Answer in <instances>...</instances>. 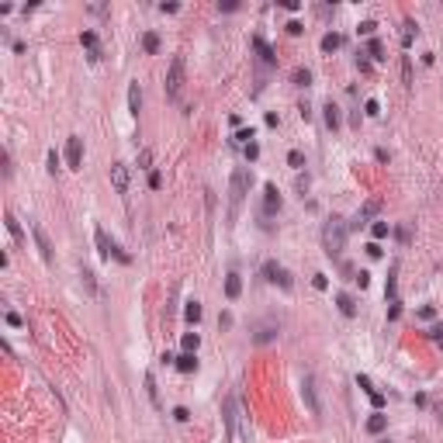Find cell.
Segmentation results:
<instances>
[{"instance_id":"obj_1","label":"cell","mask_w":443,"mask_h":443,"mask_svg":"<svg viewBox=\"0 0 443 443\" xmlns=\"http://www.w3.org/2000/svg\"><path fill=\"white\" fill-rule=\"evenodd\" d=\"M346 232H350V225H346L343 218H329V222H326V229H322V246H326V253H329L333 260H339V256H343Z\"/></svg>"},{"instance_id":"obj_2","label":"cell","mask_w":443,"mask_h":443,"mask_svg":"<svg viewBox=\"0 0 443 443\" xmlns=\"http://www.w3.org/2000/svg\"><path fill=\"white\" fill-rule=\"evenodd\" d=\"M250 184H253V173L250 170H232V180H229V215H235V208L243 205V197L250 194Z\"/></svg>"},{"instance_id":"obj_3","label":"cell","mask_w":443,"mask_h":443,"mask_svg":"<svg viewBox=\"0 0 443 443\" xmlns=\"http://www.w3.org/2000/svg\"><path fill=\"white\" fill-rule=\"evenodd\" d=\"M184 90V56H173L170 59V69H167V97L177 101Z\"/></svg>"},{"instance_id":"obj_4","label":"cell","mask_w":443,"mask_h":443,"mask_svg":"<svg viewBox=\"0 0 443 443\" xmlns=\"http://www.w3.org/2000/svg\"><path fill=\"white\" fill-rule=\"evenodd\" d=\"M94 239H97V250H101V256H104V260H111V256H114V260L128 263V253H125L122 246H118L114 239H107V232H104V229H94Z\"/></svg>"},{"instance_id":"obj_5","label":"cell","mask_w":443,"mask_h":443,"mask_svg":"<svg viewBox=\"0 0 443 443\" xmlns=\"http://www.w3.org/2000/svg\"><path fill=\"white\" fill-rule=\"evenodd\" d=\"M263 277L270 280V284H280L284 291L291 288V274H288L284 267H280V263H274V260H267V263H263Z\"/></svg>"},{"instance_id":"obj_6","label":"cell","mask_w":443,"mask_h":443,"mask_svg":"<svg viewBox=\"0 0 443 443\" xmlns=\"http://www.w3.org/2000/svg\"><path fill=\"white\" fill-rule=\"evenodd\" d=\"M80 163H84V139L69 135L66 139V167L69 170H80Z\"/></svg>"},{"instance_id":"obj_7","label":"cell","mask_w":443,"mask_h":443,"mask_svg":"<svg viewBox=\"0 0 443 443\" xmlns=\"http://www.w3.org/2000/svg\"><path fill=\"white\" fill-rule=\"evenodd\" d=\"M301 395H305V405H308V412H312V416H322L318 395H315V378H312V374H305V381H301Z\"/></svg>"},{"instance_id":"obj_8","label":"cell","mask_w":443,"mask_h":443,"mask_svg":"<svg viewBox=\"0 0 443 443\" xmlns=\"http://www.w3.org/2000/svg\"><path fill=\"white\" fill-rule=\"evenodd\" d=\"M378 211H381V201H378V197H371V201H367V205H364V208H360V211L353 215V222H350V229H364V225H367V222H371V218H374Z\"/></svg>"},{"instance_id":"obj_9","label":"cell","mask_w":443,"mask_h":443,"mask_svg":"<svg viewBox=\"0 0 443 443\" xmlns=\"http://www.w3.org/2000/svg\"><path fill=\"white\" fill-rule=\"evenodd\" d=\"M31 235H35V243H38V253H42V260H45V263H52V243H49L45 229L35 222V225H31Z\"/></svg>"},{"instance_id":"obj_10","label":"cell","mask_w":443,"mask_h":443,"mask_svg":"<svg viewBox=\"0 0 443 443\" xmlns=\"http://www.w3.org/2000/svg\"><path fill=\"white\" fill-rule=\"evenodd\" d=\"M222 416H225V436L235 440V398L232 395L222 401Z\"/></svg>"},{"instance_id":"obj_11","label":"cell","mask_w":443,"mask_h":443,"mask_svg":"<svg viewBox=\"0 0 443 443\" xmlns=\"http://www.w3.org/2000/svg\"><path fill=\"white\" fill-rule=\"evenodd\" d=\"M111 184H114L118 194L128 190V170H125V163H111Z\"/></svg>"},{"instance_id":"obj_12","label":"cell","mask_w":443,"mask_h":443,"mask_svg":"<svg viewBox=\"0 0 443 443\" xmlns=\"http://www.w3.org/2000/svg\"><path fill=\"white\" fill-rule=\"evenodd\" d=\"M357 384H360V388H364V391H367V398L374 401V409H381V405H384V398H381V391H374V384H371V378H367V374H360V378H357Z\"/></svg>"},{"instance_id":"obj_13","label":"cell","mask_w":443,"mask_h":443,"mask_svg":"<svg viewBox=\"0 0 443 443\" xmlns=\"http://www.w3.org/2000/svg\"><path fill=\"white\" fill-rule=\"evenodd\" d=\"M253 49H256V52H260V59H263V63H267V66H277V56H274V49H270V45H267V42H263V38H260V35H256V38H253Z\"/></svg>"},{"instance_id":"obj_14","label":"cell","mask_w":443,"mask_h":443,"mask_svg":"<svg viewBox=\"0 0 443 443\" xmlns=\"http://www.w3.org/2000/svg\"><path fill=\"white\" fill-rule=\"evenodd\" d=\"M4 222H7V232H11V239H14V246H24V232H21V222L7 211L4 215Z\"/></svg>"},{"instance_id":"obj_15","label":"cell","mask_w":443,"mask_h":443,"mask_svg":"<svg viewBox=\"0 0 443 443\" xmlns=\"http://www.w3.org/2000/svg\"><path fill=\"white\" fill-rule=\"evenodd\" d=\"M277 336V322H263V326L253 333V343H270Z\"/></svg>"},{"instance_id":"obj_16","label":"cell","mask_w":443,"mask_h":443,"mask_svg":"<svg viewBox=\"0 0 443 443\" xmlns=\"http://www.w3.org/2000/svg\"><path fill=\"white\" fill-rule=\"evenodd\" d=\"M239 291H243V280H239V274H229V277H225V298L235 301Z\"/></svg>"},{"instance_id":"obj_17","label":"cell","mask_w":443,"mask_h":443,"mask_svg":"<svg viewBox=\"0 0 443 443\" xmlns=\"http://www.w3.org/2000/svg\"><path fill=\"white\" fill-rule=\"evenodd\" d=\"M128 111H132V114H139V111H142V90H139V84H132V87H128Z\"/></svg>"},{"instance_id":"obj_18","label":"cell","mask_w":443,"mask_h":443,"mask_svg":"<svg viewBox=\"0 0 443 443\" xmlns=\"http://www.w3.org/2000/svg\"><path fill=\"white\" fill-rule=\"evenodd\" d=\"M336 305H339V312H343L346 318H353V315H357V301H353L350 295H336Z\"/></svg>"},{"instance_id":"obj_19","label":"cell","mask_w":443,"mask_h":443,"mask_svg":"<svg viewBox=\"0 0 443 443\" xmlns=\"http://www.w3.org/2000/svg\"><path fill=\"white\" fill-rule=\"evenodd\" d=\"M80 42H84V45L90 49V63H97V59H101V49H97V35H94V31H84V38H80Z\"/></svg>"},{"instance_id":"obj_20","label":"cell","mask_w":443,"mask_h":443,"mask_svg":"<svg viewBox=\"0 0 443 443\" xmlns=\"http://www.w3.org/2000/svg\"><path fill=\"white\" fill-rule=\"evenodd\" d=\"M263 194H267V215H274V211L280 208V194H277V187H274V184H267V190H263Z\"/></svg>"},{"instance_id":"obj_21","label":"cell","mask_w":443,"mask_h":443,"mask_svg":"<svg viewBox=\"0 0 443 443\" xmlns=\"http://www.w3.org/2000/svg\"><path fill=\"white\" fill-rule=\"evenodd\" d=\"M177 371H184V374L197 371V357H194V353H184V357H177Z\"/></svg>"},{"instance_id":"obj_22","label":"cell","mask_w":443,"mask_h":443,"mask_svg":"<svg viewBox=\"0 0 443 443\" xmlns=\"http://www.w3.org/2000/svg\"><path fill=\"white\" fill-rule=\"evenodd\" d=\"M322 111H326V125H329V128L336 132V128H339V107H336V104L329 101V104H326V107H322Z\"/></svg>"},{"instance_id":"obj_23","label":"cell","mask_w":443,"mask_h":443,"mask_svg":"<svg viewBox=\"0 0 443 443\" xmlns=\"http://www.w3.org/2000/svg\"><path fill=\"white\" fill-rule=\"evenodd\" d=\"M343 45V35H336V31H329L326 38H322V52H336Z\"/></svg>"},{"instance_id":"obj_24","label":"cell","mask_w":443,"mask_h":443,"mask_svg":"<svg viewBox=\"0 0 443 443\" xmlns=\"http://www.w3.org/2000/svg\"><path fill=\"white\" fill-rule=\"evenodd\" d=\"M384 426H388V419H384L381 412H374V416L367 419V433H374V436H378V433H384Z\"/></svg>"},{"instance_id":"obj_25","label":"cell","mask_w":443,"mask_h":443,"mask_svg":"<svg viewBox=\"0 0 443 443\" xmlns=\"http://www.w3.org/2000/svg\"><path fill=\"white\" fill-rule=\"evenodd\" d=\"M142 49H146L149 56L159 52V35H156V31H146V35H142Z\"/></svg>"},{"instance_id":"obj_26","label":"cell","mask_w":443,"mask_h":443,"mask_svg":"<svg viewBox=\"0 0 443 443\" xmlns=\"http://www.w3.org/2000/svg\"><path fill=\"white\" fill-rule=\"evenodd\" d=\"M184 318H187V322H201V301H187Z\"/></svg>"},{"instance_id":"obj_27","label":"cell","mask_w":443,"mask_h":443,"mask_svg":"<svg viewBox=\"0 0 443 443\" xmlns=\"http://www.w3.org/2000/svg\"><path fill=\"white\" fill-rule=\"evenodd\" d=\"M180 343H184V353H194V350H197V343H201V336H197V333H184V339H180Z\"/></svg>"},{"instance_id":"obj_28","label":"cell","mask_w":443,"mask_h":443,"mask_svg":"<svg viewBox=\"0 0 443 443\" xmlns=\"http://www.w3.org/2000/svg\"><path fill=\"white\" fill-rule=\"evenodd\" d=\"M367 56H371V59H384V45L378 42V38H371V42H367Z\"/></svg>"},{"instance_id":"obj_29","label":"cell","mask_w":443,"mask_h":443,"mask_svg":"<svg viewBox=\"0 0 443 443\" xmlns=\"http://www.w3.org/2000/svg\"><path fill=\"white\" fill-rule=\"evenodd\" d=\"M146 391H149V401L159 409V395H156V378H152V374H146Z\"/></svg>"},{"instance_id":"obj_30","label":"cell","mask_w":443,"mask_h":443,"mask_svg":"<svg viewBox=\"0 0 443 443\" xmlns=\"http://www.w3.org/2000/svg\"><path fill=\"white\" fill-rule=\"evenodd\" d=\"M250 139H253V128H243V132H235L232 146H250Z\"/></svg>"},{"instance_id":"obj_31","label":"cell","mask_w":443,"mask_h":443,"mask_svg":"<svg viewBox=\"0 0 443 443\" xmlns=\"http://www.w3.org/2000/svg\"><path fill=\"white\" fill-rule=\"evenodd\" d=\"M371 235H374V243H378V239H384V235H388V222H374V225H371Z\"/></svg>"},{"instance_id":"obj_32","label":"cell","mask_w":443,"mask_h":443,"mask_svg":"<svg viewBox=\"0 0 443 443\" xmlns=\"http://www.w3.org/2000/svg\"><path fill=\"white\" fill-rule=\"evenodd\" d=\"M295 84H298V87H308V84H312V73H308V69H295Z\"/></svg>"},{"instance_id":"obj_33","label":"cell","mask_w":443,"mask_h":443,"mask_svg":"<svg viewBox=\"0 0 443 443\" xmlns=\"http://www.w3.org/2000/svg\"><path fill=\"white\" fill-rule=\"evenodd\" d=\"M412 38H416V24H412V21H405V31H401V42H405V45H412Z\"/></svg>"},{"instance_id":"obj_34","label":"cell","mask_w":443,"mask_h":443,"mask_svg":"<svg viewBox=\"0 0 443 443\" xmlns=\"http://www.w3.org/2000/svg\"><path fill=\"white\" fill-rule=\"evenodd\" d=\"M288 163H291L295 170H301V167H305V156H301V152L295 149V152H288Z\"/></svg>"},{"instance_id":"obj_35","label":"cell","mask_w":443,"mask_h":443,"mask_svg":"<svg viewBox=\"0 0 443 443\" xmlns=\"http://www.w3.org/2000/svg\"><path fill=\"white\" fill-rule=\"evenodd\" d=\"M374 28H378L374 21H360L357 24V35H374Z\"/></svg>"},{"instance_id":"obj_36","label":"cell","mask_w":443,"mask_h":443,"mask_svg":"<svg viewBox=\"0 0 443 443\" xmlns=\"http://www.w3.org/2000/svg\"><path fill=\"white\" fill-rule=\"evenodd\" d=\"M80 277H84V288H87V291L94 295V291H97V284H94V274H90V270H84V274H80Z\"/></svg>"},{"instance_id":"obj_37","label":"cell","mask_w":443,"mask_h":443,"mask_svg":"<svg viewBox=\"0 0 443 443\" xmlns=\"http://www.w3.org/2000/svg\"><path fill=\"white\" fill-rule=\"evenodd\" d=\"M401 76H405V87H412V63L409 59L401 63Z\"/></svg>"},{"instance_id":"obj_38","label":"cell","mask_w":443,"mask_h":443,"mask_svg":"<svg viewBox=\"0 0 443 443\" xmlns=\"http://www.w3.org/2000/svg\"><path fill=\"white\" fill-rule=\"evenodd\" d=\"M149 163H152V152H149V149H142V152H139V167H142V170H149Z\"/></svg>"},{"instance_id":"obj_39","label":"cell","mask_w":443,"mask_h":443,"mask_svg":"<svg viewBox=\"0 0 443 443\" xmlns=\"http://www.w3.org/2000/svg\"><path fill=\"white\" fill-rule=\"evenodd\" d=\"M364 114H371V118H378V114H381V107H378V101H367V104H364Z\"/></svg>"},{"instance_id":"obj_40","label":"cell","mask_w":443,"mask_h":443,"mask_svg":"<svg viewBox=\"0 0 443 443\" xmlns=\"http://www.w3.org/2000/svg\"><path fill=\"white\" fill-rule=\"evenodd\" d=\"M173 419H177V422H187V419H190V412H187L184 405H177V409H173Z\"/></svg>"},{"instance_id":"obj_41","label":"cell","mask_w":443,"mask_h":443,"mask_svg":"<svg viewBox=\"0 0 443 443\" xmlns=\"http://www.w3.org/2000/svg\"><path fill=\"white\" fill-rule=\"evenodd\" d=\"M353 280H357V284H360V288H367V280H371V274H367V270H360V274H353Z\"/></svg>"},{"instance_id":"obj_42","label":"cell","mask_w":443,"mask_h":443,"mask_svg":"<svg viewBox=\"0 0 443 443\" xmlns=\"http://www.w3.org/2000/svg\"><path fill=\"white\" fill-rule=\"evenodd\" d=\"M21 322H24V318H21L18 312H7V326H14V329H18V326H21Z\"/></svg>"},{"instance_id":"obj_43","label":"cell","mask_w":443,"mask_h":443,"mask_svg":"<svg viewBox=\"0 0 443 443\" xmlns=\"http://www.w3.org/2000/svg\"><path fill=\"white\" fill-rule=\"evenodd\" d=\"M56 170H59V156H56V149H52V152H49V173H56Z\"/></svg>"},{"instance_id":"obj_44","label":"cell","mask_w":443,"mask_h":443,"mask_svg":"<svg viewBox=\"0 0 443 443\" xmlns=\"http://www.w3.org/2000/svg\"><path fill=\"white\" fill-rule=\"evenodd\" d=\"M315 288H318V291H326V288H329V280H326V274H315Z\"/></svg>"},{"instance_id":"obj_45","label":"cell","mask_w":443,"mask_h":443,"mask_svg":"<svg viewBox=\"0 0 443 443\" xmlns=\"http://www.w3.org/2000/svg\"><path fill=\"white\" fill-rule=\"evenodd\" d=\"M11 173H14V167H11V152L4 149V177H11Z\"/></svg>"},{"instance_id":"obj_46","label":"cell","mask_w":443,"mask_h":443,"mask_svg":"<svg viewBox=\"0 0 443 443\" xmlns=\"http://www.w3.org/2000/svg\"><path fill=\"white\" fill-rule=\"evenodd\" d=\"M256 156H260V146L250 142V146H246V159H256Z\"/></svg>"},{"instance_id":"obj_47","label":"cell","mask_w":443,"mask_h":443,"mask_svg":"<svg viewBox=\"0 0 443 443\" xmlns=\"http://www.w3.org/2000/svg\"><path fill=\"white\" fill-rule=\"evenodd\" d=\"M381 253H384V250H381V246H378V243H367V256H374V260H378V256H381Z\"/></svg>"},{"instance_id":"obj_48","label":"cell","mask_w":443,"mask_h":443,"mask_svg":"<svg viewBox=\"0 0 443 443\" xmlns=\"http://www.w3.org/2000/svg\"><path fill=\"white\" fill-rule=\"evenodd\" d=\"M429 336H433V339L443 346V326H433V329H429Z\"/></svg>"},{"instance_id":"obj_49","label":"cell","mask_w":443,"mask_h":443,"mask_svg":"<svg viewBox=\"0 0 443 443\" xmlns=\"http://www.w3.org/2000/svg\"><path fill=\"white\" fill-rule=\"evenodd\" d=\"M218 326H222V329H229V326H232V315H229V312H222V318H218Z\"/></svg>"}]
</instances>
